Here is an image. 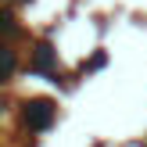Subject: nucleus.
Segmentation results:
<instances>
[{"label":"nucleus","instance_id":"nucleus-1","mask_svg":"<svg viewBox=\"0 0 147 147\" xmlns=\"http://www.w3.org/2000/svg\"><path fill=\"white\" fill-rule=\"evenodd\" d=\"M25 122L32 129H47L50 122H54V104H50V100H32V104H25Z\"/></svg>","mask_w":147,"mask_h":147}]
</instances>
